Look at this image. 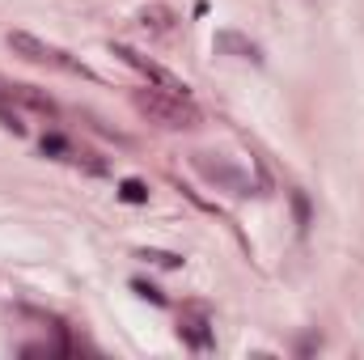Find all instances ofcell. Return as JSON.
Instances as JSON below:
<instances>
[{"mask_svg":"<svg viewBox=\"0 0 364 360\" xmlns=\"http://www.w3.org/2000/svg\"><path fill=\"white\" fill-rule=\"evenodd\" d=\"M140 259H153V263H157V268H178V263H182L178 255H166V250H144V255H140Z\"/></svg>","mask_w":364,"mask_h":360,"instance_id":"cell-11","label":"cell"},{"mask_svg":"<svg viewBox=\"0 0 364 360\" xmlns=\"http://www.w3.org/2000/svg\"><path fill=\"white\" fill-rule=\"evenodd\" d=\"M110 51H114V55H119V60H123L127 68H136V73H140V77H144L149 85H157V90H166V93H186V85H182V81L174 77V73H166L161 64L144 60V55H140L136 47H127V43H114Z\"/></svg>","mask_w":364,"mask_h":360,"instance_id":"cell-3","label":"cell"},{"mask_svg":"<svg viewBox=\"0 0 364 360\" xmlns=\"http://www.w3.org/2000/svg\"><path fill=\"white\" fill-rule=\"evenodd\" d=\"M132 102H136L140 115H149L153 123H161V127H170V132L199 127V110H195V102H191L186 93H166V90L153 85V90H136Z\"/></svg>","mask_w":364,"mask_h":360,"instance_id":"cell-1","label":"cell"},{"mask_svg":"<svg viewBox=\"0 0 364 360\" xmlns=\"http://www.w3.org/2000/svg\"><path fill=\"white\" fill-rule=\"evenodd\" d=\"M216 51H233L237 60H250V64H259L263 55H259V47L250 43V38H242V34H233V30H225V34H216Z\"/></svg>","mask_w":364,"mask_h":360,"instance_id":"cell-6","label":"cell"},{"mask_svg":"<svg viewBox=\"0 0 364 360\" xmlns=\"http://www.w3.org/2000/svg\"><path fill=\"white\" fill-rule=\"evenodd\" d=\"M132 288H136V292H140V297H149V301H157V305H161V301H166V297H161V292H157V288H149V284H140V280H136V284H132Z\"/></svg>","mask_w":364,"mask_h":360,"instance_id":"cell-12","label":"cell"},{"mask_svg":"<svg viewBox=\"0 0 364 360\" xmlns=\"http://www.w3.org/2000/svg\"><path fill=\"white\" fill-rule=\"evenodd\" d=\"M195 166H199V170H203V174H208V179L225 182V186H233V191H237V195H246V191H250V182H246V174H237V170H233V166H220V162H216V166H212V162H208V157H203V153H199V157H195Z\"/></svg>","mask_w":364,"mask_h":360,"instance_id":"cell-5","label":"cell"},{"mask_svg":"<svg viewBox=\"0 0 364 360\" xmlns=\"http://www.w3.org/2000/svg\"><path fill=\"white\" fill-rule=\"evenodd\" d=\"M178 335L191 344V348H212V322H208V309H186L182 314V327H178Z\"/></svg>","mask_w":364,"mask_h":360,"instance_id":"cell-4","label":"cell"},{"mask_svg":"<svg viewBox=\"0 0 364 360\" xmlns=\"http://www.w3.org/2000/svg\"><path fill=\"white\" fill-rule=\"evenodd\" d=\"M9 47H13V55H21V60H30V64H43V68H60V73L90 77V68H85L81 60H73L68 51H60V47H51V43L34 38V34H26V30H9Z\"/></svg>","mask_w":364,"mask_h":360,"instance_id":"cell-2","label":"cell"},{"mask_svg":"<svg viewBox=\"0 0 364 360\" xmlns=\"http://www.w3.org/2000/svg\"><path fill=\"white\" fill-rule=\"evenodd\" d=\"M140 26H144V30H157V34H166V30L174 26V13H170V9H144Z\"/></svg>","mask_w":364,"mask_h":360,"instance_id":"cell-9","label":"cell"},{"mask_svg":"<svg viewBox=\"0 0 364 360\" xmlns=\"http://www.w3.org/2000/svg\"><path fill=\"white\" fill-rule=\"evenodd\" d=\"M9 85H13V81L0 77V127H9L13 136H21V132H26V119H21V110H17V102L9 97Z\"/></svg>","mask_w":364,"mask_h":360,"instance_id":"cell-8","label":"cell"},{"mask_svg":"<svg viewBox=\"0 0 364 360\" xmlns=\"http://www.w3.org/2000/svg\"><path fill=\"white\" fill-rule=\"evenodd\" d=\"M9 97H13L17 106H30V110H38V115H55V102H51L47 93H38L34 85H9Z\"/></svg>","mask_w":364,"mask_h":360,"instance_id":"cell-7","label":"cell"},{"mask_svg":"<svg viewBox=\"0 0 364 360\" xmlns=\"http://www.w3.org/2000/svg\"><path fill=\"white\" fill-rule=\"evenodd\" d=\"M119 195H123L127 203H149V186H144L140 179H127L123 186H119Z\"/></svg>","mask_w":364,"mask_h":360,"instance_id":"cell-10","label":"cell"}]
</instances>
